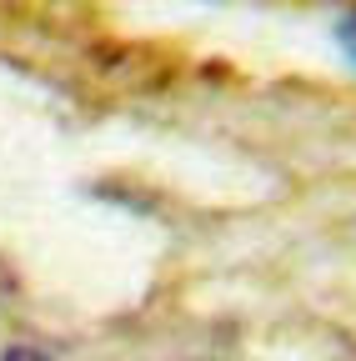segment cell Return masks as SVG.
<instances>
[{"label": "cell", "mask_w": 356, "mask_h": 361, "mask_svg": "<svg viewBox=\"0 0 356 361\" xmlns=\"http://www.w3.org/2000/svg\"><path fill=\"white\" fill-rule=\"evenodd\" d=\"M6 361H51V356H46V351H35V346H11Z\"/></svg>", "instance_id": "obj_1"}, {"label": "cell", "mask_w": 356, "mask_h": 361, "mask_svg": "<svg viewBox=\"0 0 356 361\" xmlns=\"http://www.w3.org/2000/svg\"><path fill=\"white\" fill-rule=\"evenodd\" d=\"M346 45H351V56H356V11H351V20H346Z\"/></svg>", "instance_id": "obj_2"}]
</instances>
